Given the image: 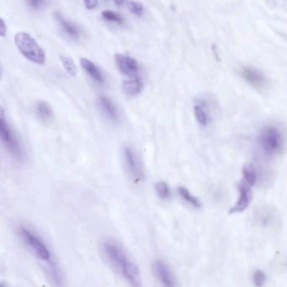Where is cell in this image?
<instances>
[{
    "mask_svg": "<svg viewBox=\"0 0 287 287\" xmlns=\"http://www.w3.org/2000/svg\"><path fill=\"white\" fill-rule=\"evenodd\" d=\"M101 249L110 266L115 268L127 283L132 287H139L141 285L139 268L116 241L107 238L102 242Z\"/></svg>",
    "mask_w": 287,
    "mask_h": 287,
    "instance_id": "cell-1",
    "label": "cell"
},
{
    "mask_svg": "<svg viewBox=\"0 0 287 287\" xmlns=\"http://www.w3.org/2000/svg\"><path fill=\"white\" fill-rule=\"evenodd\" d=\"M124 92L129 96H138L143 89V84L138 78L124 81L122 85Z\"/></svg>",
    "mask_w": 287,
    "mask_h": 287,
    "instance_id": "cell-15",
    "label": "cell"
},
{
    "mask_svg": "<svg viewBox=\"0 0 287 287\" xmlns=\"http://www.w3.org/2000/svg\"><path fill=\"white\" fill-rule=\"evenodd\" d=\"M0 27H1V36H5L6 31H7V28H6L5 23H4V20L3 19H1V25H0Z\"/></svg>",
    "mask_w": 287,
    "mask_h": 287,
    "instance_id": "cell-25",
    "label": "cell"
},
{
    "mask_svg": "<svg viewBox=\"0 0 287 287\" xmlns=\"http://www.w3.org/2000/svg\"><path fill=\"white\" fill-rule=\"evenodd\" d=\"M0 137L3 148L15 161L23 162L25 159V151L19 136L10 124L8 123L3 108L0 112Z\"/></svg>",
    "mask_w": 287,
    "mask_h": 287,
    "instance_id": "cell-3",
    "label": "cell"
},
{
    "mask_svg": "<svg viewBox=\"0 0 287 287\" xmlns=\"http://www.w3.org/2000/svg\"><path fill=\"white\" fill-rule=\"evenodd\" d=\"M155 191L162 200H170L172 195L170 186L165 181H159L155 185Z\"/></svg>",
    "mask_w": 287,
    "mask_h": 287,
    "instance_id": "cell-19",
    "label": "cell"
},
{
    "mask_svg": "<svg viewBox=\"0 0 287 287\" xmlns=\"http://www.w3.org/2000/svg\"><path fill=\"white\" fill-rule=\"evenodd\" d=\"M115 63L122 74L131 78L138 76V64L134 58L127 55L117 53L115 55Z\"/></svg>",
    "mask_w": 287,
    "mask_h": 287,
    "instance_id": "cell-11",
    "label": "cell"
},
{
    "mask_svg": "<svg viewBox=\"0 0 287 287\" xmlns=\"http://www.w3.org/2000/svg\"><path fill=\"white\" fill-rule=\"evenodd\" d=\"M178 193L181 195V198L183 199L186 202L188 203L189 205H191L193 207L199 209L201 207V202H200V199L194 196V194H192L191 192L189 190L187 189L185 186H179Z\"/></svg>",
    "mask_w": 287,
    "mask_h": 287,
    "instance_id": "cell-16",
    "label": "cell"
},
{
    "mask_svg": "<svg viewBox=\"0 0 287 287\" xmlns=\"http://www.w3.org/2000/svg\"><path fill=\"white\" fill-rule=\"evenodd\" d=\"M127 6H128V8L131 13L136 14L137 16L142 15L143 14V12H144V7H143L142 3L137 2V1L129 0Z\"/></svg>",
    "mask_w": 287,
    "mask_h": 287,
    "instance_id": "cell-21",
    "label": "cell"
},
{
    "mask_svg": "<svg viewBox=\"0 0 287 287\" xmlns=\"http://www.w3.org/2000/svg\"><path fill=\"white\" fill-rule=\"evenodd\" d=\"M241 76L247 84L257 90L264 89L267 85V78L265 74L255 67L246 66L243 68L241 70Z\"/></svg>",
    "mask_w": 287,
    "mask_h": 287,
    "instance_id": "cell-8",
    "label": "cell"
},
{
    "mask_svg": "<svg viewBox=\"0 0 287 287\" xmlns=\"http://www.w3.org/2000/svg\"><path fill=\"white\" fill-rule=\"evenodd\" d=\"M194 115L200 126L206 127L211 121V104L204 98H198L194 102Z\"/></svg>",
    "mask_w": 287,
    "mask_h": 287,
    "instance_id": "cell-10",
    "label": "cell"
},
{
    "mask_svg": "<svg viewBox=\"0 0 287 287\" xmlns=\"http://www.w3.org/2000/svg\"><path fill=\"white\" fill-rule=\"evenodd\" d=\"M125 0H115V3H116V5L120 6L122 5Z\"/></svg>",
    "mask_w": 287,
    "mask_h": 287,
    "instance_id": "cell-27",
    "label": "cell"
},
{
    "mask_svg": "<svg viewBox=\"0 0 287 287\" xmlns=\"http://www.w3.org/2000/svg\"><path fill=\"white\" fill-rule=\"evenodd\" d=\"M257 141L260 150L268 158L279 154L284 148V135L278 126L274 125L264 126L260 130Z\"/></svg>",
    "mask_w": 287,
    "mask_h": 287,
    "instance_id": "cell-4",
    "label": "cell"
},
{
    "mask_svg": "<svg viewBox=\"0 0 287 287\" xmlns=\"http://www.w3.org/2000/svg\"><path fill=\"white\" fill-rule=\"evenodd\" d=\"M122 157L129 178L136 186L142 185L145 181V174L136 151L131 146H126L122 151Z\"/></svg>",
    "mask_w": 287,
    "mask_h": 287,
    "instance_id": "cell-6",
    "label": "cell"
},
{
    "mask_svg": "<svg viewBox=\"0 0 287 287\" xmlns=\"http://www.w3.org/2000/svg\"><path fill=\"white\" fill-rule=\"evenodd\" d=\"M251 187L252 186L244 180L240 181L238 186V199L235 205L230 209V213H241L249 208L253 198Z\"/></svg>",
    "mask_w": 287,
    "mask_h": 287,
    "instance_id": "cell-7",
    "label": "cell"
},
{
    "mask_svg": "<svg viewBox=\"0 0 287 287\" xmlns=\"http://www.w3.org/2000/svg\"><path fill=\"white\" fill-rule=\"evenodd\" d=\"M102 16L104 17V19L109 20L110 22H114V23H117V24H122L123 23V19L116 14L115 12H113L111 10H104L102 12Z\"/></svg>",
    "mask_w": 287,
    "mask_h": 287,
    "instance_id": "cell-22",
    "label": "cell"
},
{
    "mask_svg": "<svg viewBox=\"0 0 287 287\" xmlns=\"http://www.w3.org/2000/svg\"><path fill=\"white\" fill-rule=\"evenodd\" d=\"M36 115L42 120H48L52 117V107L46 101H39L36 105Z\"/></svg>",
    "mask_w": 287,
    "mask_h": 287,
    "instance_id": "cell-18",
    "label": "cell"
},
{
    "mask_svg": "<svg viewBox=\"0 0 287 287\" xmlns=\"http://www.w3.org/2000/svg\"><path fill=\"white\" fill-rule=\"evenodd\" d=\"M257 170L252 164H246L243 167V178L250 186H255L257 181Z\"/></svg>",
    "mask_w": 287,
    "mask_h": 287,
    "instance_id": "cell-17",
    "label": "cell"
},
{
    "mask_svg": "<svg viewBox=\"0 0 287 287\" xmlns=\"http://www.w3.org/2000/svg\"><path fill=\"white\" fill-rule=\"evenodd\" d=\"M60 60L63 63L65 71L72 77H75L78 73L76 65L72 58L66 57L64 55H61Z\"/></svg>",
    "mask_w": 287,
    "mask_h": 287,
    "instance_id": "cell-20",
    "label": "cell"
},
{
    "mask_svg": "<svg viewBox=\"0 0 287 287\" xmlns=\"http://www.w3.org/2000/svg\"><path fill=\"white\" fill-rule=\"evenodd\" d=\"M153 273L164 287H173L177 286L175 275L170 266L162 260H156L153 265Z\"/></svg>",
    "mask_w": 287,
    "mask_h": 287,
    "instance_id": "cell-9",
    "label": "cell"
},
{
    "mask_svg": "<svg viewBox=\"0 0 287 287\" xmlns=\"http://www.w3.org/2000/svg\"><path fill=\"white\" fill-rule=\"evenodd\" d=\"M30 5L34 7V8H38L39 6L41 5L42 0H29Z\"/></svg>",
    "mask_w": 287,
    "mask_h": 287,
    "instance_id": "cell-26",
    "label": "cell"
},
{
    "mask_svg": "<svg viewBox=\"0 0 287 287\" xmlns=\"http://www.w3.org/2000/svg\"><path fill=\"white\" fill-rule=\"evenodd\" d=\"M55 18L57 19L58 25H60V27L62 28V30L67 35H69V36H71L73 38H78L80 36V31L78 30V28L73 23L69 21L68 19H66L60 13L56 12L55 13Z\"/></svg>",
    "mask_w": 287,
    "mask_h": 287,
    "instance_id": "cell-14",
    "label": "cell"
},
{
    "mask_svg": "<svg viewBox=\"0 0 287 287\" xmlns=\"http://www.w3.org/2000/svg\"><path fill=\"white\" fill-rule=\"evenodd\" d=\"M253 282L256 287H263L266 282V274L261 270H257L253 274Z\"/></svg>",
    "mask_w": 287,
    "mask_h": 287,
    "instance_id": "cell-23",
    "label": "cell"
},
{
    "mask_svg": "<svg viewBox=\"0 0 287 287\" xmlns=\"http://www.w3.org/2000/svg\"><path fill=\"white\" fill-rule=\"evenodd\" d=\"M17 234L33 255L47 266L49 275L56 284L63 285L62 273L58 265L55 263L52 249H50L47 242L35 230L25 225H19L17 227Z\"/></svg>",
    "mask_w": 287,
    "mask_h": 287,
    "instance_id": "cell-2",
    "label": "cell"
},
{
    "mask_svg": "<svg viewBox=\"0 0 287 287\" xmlns=\"http://www.w3.org/2000/svg\"><path fill=\"white\" fill-rule=\"evenodd\" d=\"M84 3L88 9H94L97 8L98 2V0H84Z\"/></svg>",
    "mask_w": 287,
    "mask_h": 287,
    "instance_id": "cell-24",
    "label": "cell"
},
{
    "mask_svg": "<svg viewBox=\"0 0 287 287\" xmlns=\"http://www.w3.org/2000/svg\"><path fill=\"white\" fill-rule=\"evenodd\" d=\"M80 64L82 66L84 70L96 82L98 83V84H103V82H104V77H103L101 72L99 71V69H98V67L96 64H94L91 60H89L87 58H81L80 59Z\"/></svg>",
    "mask_w": 287,
    "mask_h": 287,
    "instance_id": "cell-13",
    "label": "cell"
},
{
    "mask_svg": "<svg viewBox=\"0 0 287 287\" xmlns=\"http://www.w3.org/2000/svg\"><path fill=\"white\" fill-rule=\"evenodd\" d=\"M98 108L101 110L103 115L113 123H118L120 120V114L117 107L113 103L112 100L105 96H99L98 98Z\"/></svg>",
    "mask_w": 287,
    "mask_h": 287,
    "instance_id": "cell-12",
    "label": "cell"
},
{
    "mask_svg": "<svg viewBox=\"0 0 287 287\" xmlns=\"http://www.w3.org/2000/svg\"><path fill=\"white\" fill-rule=\"evenodd\" d=\"M14 42L19 52L28 60L39 65L46 62V54L43 49L28 33H17L14 36Z\"/></svg>",
    "mask_w": 287,
    "mask_h": 287,
    "instance_id": "cell-5",
    "label": "cell"
}]
</instances>
